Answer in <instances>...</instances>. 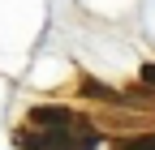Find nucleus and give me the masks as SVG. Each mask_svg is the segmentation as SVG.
<instances>
[{"instance_id": "1", "label": "nucleus", "mask_w": 155, "mask_h": 150, "mask_svg": "<svg viewBox=\"0 0 155 150\" xmlns=\"http://www.w3.org/2000/svg\"><path fill=\"white\" fill-rule=\"evenodd\" d=\"M30 124L43 129V133H69V129H78V116L69 107H35L30 111Z\"/></svg>"}, {"instance_id": "2", "label": "nucleus", "mask_w": 155, "mask_h": 150, "mask_svg": "<svg viewBox=\"0 0 155 150\" xmlns=\"http://www.w3.org/2000/svg\"><path fill=\"white\" fill-rule=\"evenodd\" d=\"M116 150H155V133H147V137H129V142H116Z\"/></svg>"}, {"instance_id": "3", "label": "nucleus", "mask_w": 155, "mask_h": 150, "mask_svg": "<svg viewBox=\"0 0 155 150\" xmlns=\"http://www.w3.org/2000/svg\"><path fill=\"white\" fill-rule=\"evenodd\" d=\"M142 82H147V86H155V64H142Z\"/></svg>"}]
</instances>
